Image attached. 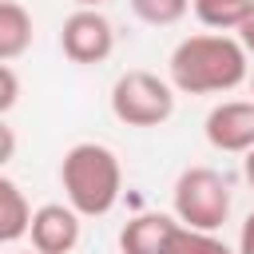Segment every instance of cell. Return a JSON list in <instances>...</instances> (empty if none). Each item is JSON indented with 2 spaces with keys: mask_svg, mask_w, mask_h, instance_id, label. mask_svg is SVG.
<instances>
[{
  "mask_svg": "<svg viewBox=\"0 0 254 254\" xmlns=\"http://www.w3.org/2000/svg\"><path fill=\"white\" fill-rule=\"evenodd\" d=\"M250 75V56L230 32H194L175 44L167 83L183 95H222Z\"/></svg>",
  "mask_w": 254,
  "mask_h": 254,
  "instance_id": "6da1fadb",
  "label": "cell"
},
{
  "mask_svg": "<svg viewBox=\"0 0 254 254\" xmlns=\"http://www.w3.org/2000/svg\"><path fill=\"white\" fill-rule=\"evenodd\" d=\"M60 187L67 206L79 218H103L115 210L123 194V167L119 155L95 139L71 143L60 159Z\"/></svg>",
  "mask_w": 254,
  "mask_h": 254,
  "instance_id": "7a4b0ae2",
  "label": "cell"
},
{
  "mask_svg": "<svg viewBox=\"0 0 254 254\" xmlns=\"http://www.w3.org/2000/svg\"><path fill=\"white\" fill-rule=\"evenodd\" d=\"M175 218L190 230H218L230 218V183L214 167H187L171 190Z\"/></svg>",
  "mask_w": 254,
  "mask_h": 254,
  "instance_id": "3957f363",
  "label": "cell"
},
{
  "mask_svg": "<svg viewBox=\"0 0 254 254\" xmlns=\"http://www.w3.org/2000/svg\"><path fill=\"white\" fill-rule=\"evenodd\" d=\"M111 115L127 127H163L175 115V87L155 71H123L111 83Z\"/></svg>",
  "mask_w": 254,
  "mask_h": 254,
  "instance_id": "277c9868",
  "label": "cell"
},
{
  "mask_svg": "<svg viewBox=\"0 0 254 254\" xmlns=\"http://www.w3.org/2000/svg\"><path fill=\"white\" fill-rule=\"evenodd\" d=\"M60 52L71 64H103L115 52V28L99 8H75L60 28Z\"/></svg>",
  "mask_w": 254,
  "mask_h": 254,
  "instance_id": "5b68a950",
  "label": "cell"
},
{
  "mask_svg": "<svg viewBox=\"0 0 254 254\" xmlns=\"http://www.w3.org/2000/svg\"><path fill=\"white\" fill-rule=\"evenodd\" d=\"M206 143L214 151H226V155H246L254 147V103L250 99H222L210 107L206 123Z\"/></svg>",
  "mask_w": 254,
  "mask_h": 254,
  "instance_id": "8992f818",
  "label": "cell"
},
{
  "mask_svg": "<svg viewBox=\"0 0 254 254\" xmlns=\"http://www.w3.org/2000/svg\"><path fill=\"white\" fill-rule=\"evenodd\" d=\"M79 230L83 222L67 202H44L32 210V222H28L32 250L40 254H71L79 246Z\"/></svg>",
  "mask_w": 254,
  "mask_h": 254,
  "instance_id": "52a82bcc",
  "label": "cell"
},
{
  "mask_svg": "<svg viewBox=\"0 0 254 254\" xmlns=\"http://www.w3.org/2000/svg\"><path fill=\"white\" fill-rule=\"evenodd\" d=\"M175 226H179L175 214L143 210V214H135V218L119 230V250H123V254H163Z\"/></svg>",
  "mask_w": 254,
  "mask_h": 254,
  "instance_id": "ba28073f",
  "label": "cell"
},
{
  "mask_svg": "<svg viewBox=\"0 0 254 254\" xmlns=\"http://www.w3.org/2000/svg\"><path fill=\"white\" fill-rule=\"evenodd\" d=\"M32 48V12L20 0H0V64L20 60Z\"/></svg>",
  "mask_w": 254,
  "mask_h": 254,
  "instance_id": "9c48e42d",
  "label": "cell"
},
{
  "mask_svg": "<svg viewBox=\"0 0 254 254\" xmlns=\"http://www.w3.org/2000/svg\"><path fill=\"white\" fill-rule=\"evenodd\" d=\"M28 222H32V206L24 190L8 175H0V242H20L28 234Z\"/></svg>",
  "mask_w": 254,
  "mask_h": 254,
  "instance_id": "30bf717a",
  "label": "cell"
},
{
  "mask_svg": "<svg viewBox=\"0 0 254 254\" xmlns=\"http://www.w3.org/2000/svg\"><path fill=\"white\" fill-rule=\"evenodd\" d=\"M163 254H238V250H230L214 230H190V226L179 222L171 230V242H167Z\"/></svg>",
  "mask_w": 254,
  "mask_h": 254,
  "instance_id": "8fae6325",
  "label": "cell"
},
{
  "mask_svg": "<svg viewBox=\"0 0 254 254\" xmlns=\"http://www.w3.org/2000/svg\"><path fill=\"white\" fill-rule=\"evenodd\" d=\"M190 8H194V16H198L202 28H210V32H234L238 20H242V12H246V0H190Z\"/></svg>",
  "mask_w": 254,
  "mask_h": 254,
  "instance_id": "7c38bea8",
  "label": "cell"
},
{
  "mask_svg": "<svg viewBox=\"0 0 254 254\" xmlns=\"http://www.w3.org/2000/svg\"><path fill=\"white\" fill-rule=\"evenodd\" d=\"M131 12L151 28H171L190 12V0H127Z\"/></svg>",
  "mask_w": 254,
  "mask_h": 254,
  "instance_id": "4fadbf2b",
  "label": "cell"
},
{
  "mask_svg": "<svg viewBox=\"0 0 254 254\" xmlns=\"http://www.w3.org/2000/svg\"><path fill=\"white\" fill-rule=\"evenodd\" d=\"M20 99V75L12 71V64H0V115H8Z\"/></svg>",
  "mask_w": 254,
  "mask_h": 254,
  "instance_id": "5bb4252c",
  "label": "cell"
},
{
  "mask_svg": "<svg viewBox=\"0 0 254 254\" xmlns=\"http://www.w3.org/2000/svg\"><path fill=\"white\" fill-rule=\"evenodd\" d=\"M234 36H238V44L246 48V56H254V0H246V12H242V20H238Z\"/></svg>",
  "mask_w": 254,
  "mask_h": 254,
  "instance_id": "9a60e30c",
  "label": "cell"
},
{
  "mask_svg": "<svg viewBox=\"0 0 254 254\" xmlns=\"http://www.w3.org/2000/svg\"><path fill=\"white\" fill-rule=\"evenodd\" d=\"M12 159H16V131H12V127L4 123V115H0V171H4Z\"/></svg>",
  "mask_w": 254,
  "mask_h": 254,
  "instance_id": "2e32d148",
  "label": "cell"
},
{
  "mask_svg": "<svg viewBox=\"0 0 254 254\" xmlns=\"http://www.w3.org/2000/svg\"><path fill=\"white\" fill-rule=\"evenodd\" d=\"M238 254H254V210L246 214V222L238 230Z\"/></svg>",
  "mask_w": 254,
  "mask_h": 254,
  "instance_id": "e0dca14e",
  "label": "cell"
},
{
  "mask_svg": "<svg viewBox=\"0 0 254 254\" xmlns=\"http://www.w3.org/2000/svg\"><path fill=\"white\" fill-rule=\"evenodd\" d=\"M242 175H246V183L254 187V147H250V151L242 155Z\"/></svg>",
  "mask_w": 254,
  "mask_h": 254,
  "instance_id": "ac0fdd59",
  "label": "cell"
},
{
  "mask_svg": "<svg viewBox=\"0 0 254 254\" xmlns=\"http://www.w3.org/2000/svg\"><path fill=\"white\" fill-rule=\"evenodd\" d=\"M107 0H75V8H103Z\"/></svg>",
  "mask_w": 254,
  "mask_h": 254,
  "instance_id": "d6986e66",
  "label": "cell"
},
{
  "mask_svg": "<svg viewBox=\"0 0 254 254\" xmlns=\"http://www.w3.org/2000/svg\"><path fill=\"white\" fill-rule=\"evenodd\" d=\"M250 103H254V75H250Z\"/></svg>",
  "mask_w": 254,
  "mask_h": 254,
  "instance_id": "ffe728a7",
  "label": "cell"
},
{
  "mask_svg": "<svg viewBox=\"0 0 254 254\" xmlns=\"http://www.w3.org/2000/svg\"><path fill=\"white\" fill-rule=\"evenodd\" d=\"M24 254H40V250H24Z\"/></svg>",
  "mask_w": 254,
  "mask_h": 254,
  "instance_id": "44dd1931",
  "label": "cell"
}]
</instances>
